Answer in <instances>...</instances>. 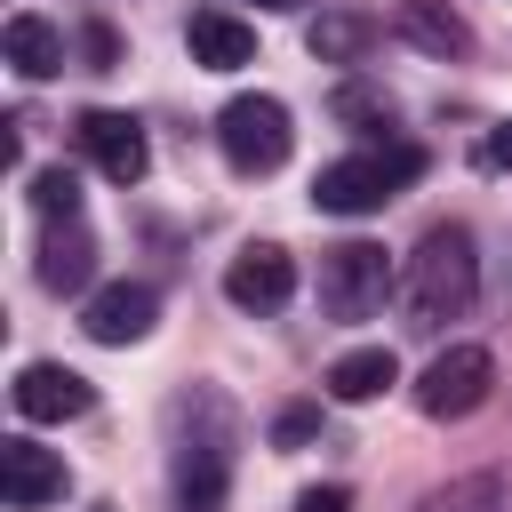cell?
<instances>
[{"instance_id":"17","label":"cell","mask_w":512,"mask_h":512,"mask_svg":"<svg viewBox=\"0 0 512 512\" xmlns=\"http://www.w3.org/2000/svg\"><path fill=\"white\" fill-rule=\"evenodd\" d=\"M408 32L432 40V48H464V24H456V16H432L424 0H408Z\"/></svg>"},{"instance_id":"20","label":"cell","mask_w":512,"mask_h":512,"mask_svg":"<svg viewBox=\"0 0 512 512\" xmlns=\"http://www.w3.org/2000/svg\"><path fill=\"white\" fill-rule=\"evenodd\" d=\"M312 432H320V416H312V408H280V424H272V440H280V448H304Z\"/></svg>"},{"instance_id":"9","label":"cell","mask_w":512,"mask_h":512,"mask_svg":"<svg viewBox=\"0 0 512 512\" xmlns=\"http://www.w3.org/2000/svg\"><path fill=\"white\" fill-rule=\"evenodd\" d=\"M80 152H88L112 184H144V168H152L144 120H128V112H80Z\"/></svg>"},{"instance_id":"8","label":"cell","mask_w":512,"mask_h":512,"mask_svg":"<svg viewBox=\"0 0 512 512\" xmlns=\"http://www.w3.org/2000/svg\"><path fill=\"white\" fill-rule=\"evenodd\" d=\"M64 456L56 448H40V440H0V496H8V512H40V504H56L64 496Z\"/></svg>"},{"instance_id":"7","label":"cell","mask_w":512,"mask_h":512,"mask_svg":"<svg viewBox=\"0 0 512 512\" xmlns=\"http://www.w3.org/2000/svg\"><path fill=\"white\" fill-rule=\"evenodd\" d=\"M224 296H232L240 312H280V304L296 296V256H288L280 240H248V248L224 264Z\"/></svg>"},{"instance_id":"18","label":"cell","mask_w":512,"mask_h":512,"mask_svg":"<svg viewBox=\"0 0 512 512\" xmlns=\"http://www.w3.org/2000/svg\"><path fill=\"white\" fill-rule=\"evenodd\" d=\"M352 48H360V24H352V16L312 24V56H352Z\"/></svg>"},{"instance_id":"6","label":"cell","mask_w":512,"mask_h":512,"mask_svg":"<svg viewBox=\"0 0 512 512\" xmlns=\"http://www.w3.org/2000/svg\"><path fill=\"white\" fill-rule=\"evenodd\" d=\"M16 416L24 424H72V416H88L96 408V384L80 376V368H64V360H32V368H16Z\"/></svg>"},{"instance_id":"14","label":"cell","mask_w":512,"mask_h":512,"mask_svg":"<svg viewBox=\"0 0 512 512\" xmlns=\"http://www.w3.org/2000/svg\"><path fill=\"white\" fill-rule=\"evenodd\" d=\"M0 48H8L16 80H56V72H64V32H56L48 16H8Z\"/></svg>"},{"instance_id":"23","label":"cell","mask_w":512,"mask_h":512,"mask_svg":"<svg viewBox=\"0 0 512 512\" xmlns=\"http://www.w3.org/2000/svg\"><path fill=\"white\" fill-rule=\"evenodd\" d=\"M256 8H304V0H256Z\"/></svg>"},{"instance_id":"12","label":"cell","mask_w":512,"mask_h":512,"mask_svg":"<svg viewBox=\"0 0 512 512\" xmlns=\"http://www.w3.org/2000/svg\"><path fill=\"white\" fill-rule=\"evenodd\" d=\"M88 272H96V240L80 232V216H48V240H40V288H48V296H72V288H88Z\"/></svg>"},{"instance_id":"13","label":"cell","mask_w":512,"mask_h":512,"mask_svg":"<svg viewBox=\"0 0 512 512\" xmlns=\"http://www.w3.org/2000/svg\"><path fill=\"white\" fill-rule=\"evenodd\" d=\"M224 480H232L224 440H184L176 448V504L184 512H224Z\"/></svg>"},{"instance_id":"19","label":"cell","mask_w":512,"mask_h":512,"mask_svg":"<svg viewBox=\"0 0 512 512\" xmlns=\"http://www.w3.org/2000/svg\"><path fill=\"white\" fill-rule=\"evenodd\" d=\"M488 496H496V488H488V480H464V488H448V496H424V504H416V512H480V504H488Z\"/></svg>"},{"instance_id":"22","label":"cell","mask_w":512,"mask_h":512,"mask_svg":"<svg viewBox=\"0 0 512 512\" xmlns=\"http://www.w3.org/2000/svg\"><path fill=\"white\" fill-rule=\"evenodd\" d=\"M296 512H352V496H344V488H304Z\"/></svg>"},{"instance_id":"1","label":"cell","mask_w":512,"mask_h":512,"mask_svg":"<svg viewBox=\"0 0 512 512\" xmlns=\"http://www.w3.org/2000/svg\"><path fill=\"white\" fill-rule=\"evenodd\" d=\"M472 296H480V256H472V232L464 224H432L424 240H416V256H408V272H400V312H408V328H448V320H464L472 312Z\"/></svg>"},{"instance_id":"21","label":"cell","mask_w":512,"mask_h":512,"mask_svg":"<svg viewBox=\"0 0 512 512\" xmlns=\"http://www.w3.org/2000/svg\"><path fill=\"white\" fill-rule=\"evenodd\" d=\"M480 168H496V176H512V120L480 136Z\"/></svg>"},{"instance_id":"16","label":"cell","mask_w":512,"mask_h":512,"mask_svg":"<svg viewBox=\"0 0 512 512\" xmlns=\"http://www.w3.org/2000/svg\"><path fill=\"white\" fill-rule=\"evenodd\" d=\"M32 208H40V216H80V184H72V168H40V176H32Z\"/></svg>"},{"instance_id":"5","label":"cell","mask_w":512,"mask_h":512,"mask_svg":"<svg viewBox=\"0 0 512 512\" xmlns=\"http://www.w3.org/2000/svg\"><path fill=\"white\" fill-rule=\"evenodd\" d=\"M384 288H392V264L376 240H344L320 256V312L328 320H368L384 304Z\"/></svg>"},{"instance_id":"2","label":"cell","mask_w":512,"mask_h":512,"mask_svg":"<svg viewBox=\"0 0 512 512\" xmlns=\"http://www.w3.org/2000/svg\"><path fill=\"white\" fill-rule=\"evenodd\" d=\"M416 176H424V152L416 144H368V152H344V160H328L312 176V208L320 216H376Z\"/></svg>"},{"instance_id":"15","label":"cell","mask_w":512,"mask_h":512,"mask_svg":"<svg viewBox=\"0 0 512 512\" xmlns=\"http://www.w3.org/2000/svg\"><path fill=\"white\" fill-rule=\"evenodd\" d=\"M384 384H400V360H392V344H360V352H344V360L328 368V400H344V408L376 400Z\"/></svg>"},{"instance_id":"4","label":"cell","mask_w":512,"mask_h":512,"mask_svg":"<svg viewBox=\"0 0 512 512\" xmlns=\"http://www.w3.org/2000/svg\"><path fill=\"white\" fill-rule=\"evenodd\" d=\"M488 392H496V360H488L480 344H448V352H432V360H424V376H416V408H424L432 424L472 416Z\"/></svg>"},{"instance_id":"11","label":"cell","mask_w":512,"mask_h":512,"mask_svg":"<svg viewBox=\"0 0 512 512\" xmlns=\"http://www.w3.org/2000/svg\"><path fill=\"white\" fill-rule=\"evenodd\" d=\"M184 48H192V64H208V72H240V64H256V24L224 16V8H200V16L184 24Z\"/></svg>"},{"instance_id":"3","label":"cell","mask_w":512,"mask_h":512,"mask_svg":"<svg viewBox=\"0 0 512 512\" xmlns=\"http://www.w3.org/2000/svg\"><path fill=\"white\" fill-rule=\"evenodd\" d=\"M216 144H224V160H232L240 176H272V168L288 160V144H296L288 104H280V96H232V104L216 112Z\"/></svg>"},{"instance_id":"10","label":"cell","mask_w":512,"mask_h":512,"mask_svg":"<svg viewBox=\"0 0 512 512\" xmlns=\"http://www.w3.org/2000/svg\"><path fill=\"white\" fill-rule=\"evenodd\" d=\"M152 312H160V296H152L144 280H104V288L80 304V328H88L96 344H136V336H152Z\"/></svg>"}]
</instances>
